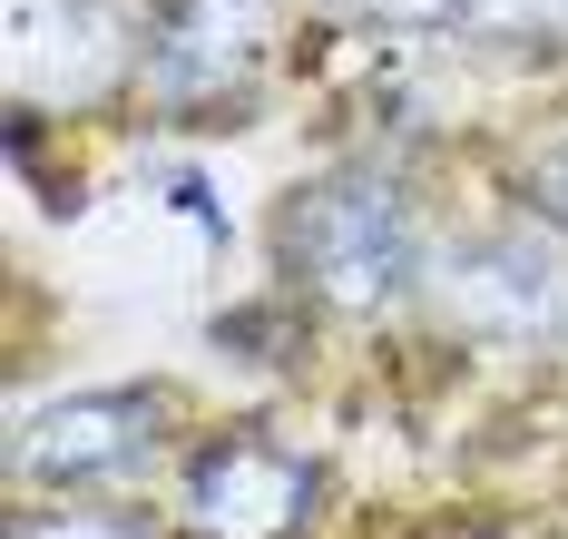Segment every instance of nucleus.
<instances>
[{"label": "nucleus", "mask_w": 568, "mask_h": 539, "mask_svg": "<svg viewBox=\"0 0 568 539\" xmlns=\"http://www.w3.org/2000/svg\"><path fill=\"white\" fill-rule=\"evenodd\" d=\"M275 265L284 295L324 304V314H393L432 285V236L402 167L383 157H343L314 167L304 186H284L275 206Z\"/></svg>", "instance_id": "nucleus-1"}, {"label": "nucleus", "mask_w": 568, "mask_h": 539, "mask_svg": "<svg viewBox=\"0 0 568 539\" xmlns=\"http://www.w3.org/2000/svg\"><path fill=\"white\" fill-rule=\"evenodd\" d=\"M275 60V0H158L138 30V89L176 128H235Z\"/></svg>", "instance_id": "nucleus-2"}, {"label": "nucleus", "mask_w": 568, "mask_h": 539, "mask_svg": "<svg viewBox=\"0 0 568 539\" xmlns=\"http://www.w3.org/2000/svg\"><path fill=\"white\" fill-rule=\"evenodd\" d=\"M176 520H186V539H314V520H324V461L294 451L265 421H226V431H206L186 451Z\"/></svg>", "instance_id": "nucleus-3"}, {"label": "nucleus", "mask_w": 568, "mask_h": 539, "mask_svg": "<svg viewBox=\"0 0 568 539\" xmlns=\"http://www.w3.org/2000/svg\"><path fill=\"white\" fill-rule=\"evenodd\" d=\"M158 451H168V393H148V383H89V393H59L40 413H20L10 480L50 490V500H79V490L138 480Z\"/></svg>", "instance_id": "nucleus-4"}, {"label": "nucleus", "mask_w": 568, "mask_h": 539, "mask_svg": "<svg viewBox=\"0 0 568 539\" xmlns=\"http://www.w3.org/2000/svg\"><path fill=\"white\" fill-rule=\"evenodd\" d=\"M432 304L480 354H539L568 324V265L539 226H490V236H460L432 265Z\"/></svg>", "instance_id": "nucleus-5"}, {"label": "nucleus", "mask_w": 568, "mask_h": 539, "mask_svg": "<svg viewBox=\"0 0 568 539\" xmlns=\"http://www.w3.org/2000/svg\"><path fill=\"white\" fill-rule=\"evenodd\" d=\"M138 69L118 0H10V109H99Z\"/></svg>", "instance_id": "nucleus-6"}, {"label": "nucleus", "mask_w": 568, "mask_h": 539, "mask_svg": "<svg viewBox=\"0 0 568 539\" xmlns=\"http://www.w3.org/2000/svg\"><path fill=\"white\" fill-rule=\"evenodd\" d=\"M460 30L500 50H568V0H470Z\"/></svg>", "instance_id": "nucleus-7"}, {"label": "nucleus", "mask_w": 568, "mask_h": 539, "mask_svg": "<svg viewBox=\"0 0 568 539\" xmlns=\"http://www.w3.org/2000/svg\"><path fill=\"white\" fill-rule=\"evenodd\" d=\"M10 539H168V530L138 520V510H99V500L79 490V500H50V510H20Z\"/></svg>", "instance_id": "nucleus-8"}, {"label": "nucleus", "mask_w": 568, "mask_h": 539, "mask_svg": "<svg viewBox=\"0 0 568 539\" xmlns=\"http://www.w3.org/2000/svg\"><path fill=\"white\" fill-rule=\"evenodd\" d=\"M334 10H343V20H363V30H412V40L470 20V0H334Z\"/></svg>", "instance_id": "nucleus-9"}, {"label": "nucleus", "mask_w": 568, "mask_h": 539, "mask_svg": "<svg viewBox=\"0 0 568 539\" xmlns=\"http://www.w3.org/2000/svg\"><path fill=\"white\" fill-rule=\"evenodd\" d=\"M519 206H529L539 226H559V236H568V138L529 157V177H519Z\"/></svg>", "instance_id": "nucleus-10"}, {"label": "nucleus", "mask_w": 568, "mask_h": 539, "mask_svg": "<svg viewBox=\"0 0 568 539\" xmlns=\"http://www.w3.org/2000/svg\"><path fill=\"white\" fill-rule=\"evenodd\" d=\"M442 539H519V530H442Z\"/></svg>", "instance_id": "nucleus-11"}]
</instances>
